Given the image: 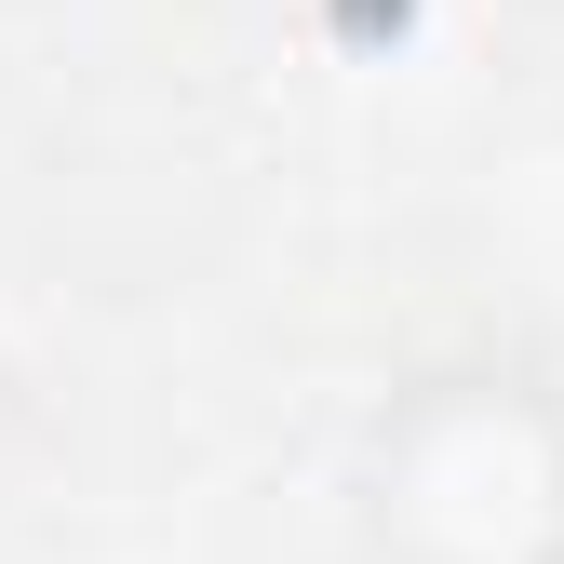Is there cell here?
Returning <instances> with one entry per match:
<instances>
[{
  "label": "cell",
  "mask_w": 564,
  "mask_h": 564,
  "mask_svg": "<svg viewBox=\"0 0 564 564\" xmlns=\"http://www.w3.org/2000/svg\"><path fill=\"white\" fill-rule=\"evenodd\" d=\"M349 524L377 564H564V390L538 364H431L349 444Z\"/></svg>",
  "instance_id": "6da1fadb"
},
{
  "label": "cell",
  "mask_w": 564,
  "mask_h": 564,
  "mask_svg": "<svg viewBox=\"0 0 564 564\" xmlns=\"http://www.w3.org/2000/svg\"><path fill=\"white\" fill-rule=\"evenodd\" d=\"M511 229H524V242H538V269L564 282V149H538V162H524V188H511Z\"/></svg>",
  "instance_id": "7a4b0ae2"
},
{
  "label": "cell",
  "mask_w": 564,
  "mask_h": 564,
  "mask_svg": "<svg viewBox=\"0 0 564 564\" xmlns=\"http://www.w3.org/2000/svg\"><path fill=\"white\" fill-rule=\"evenodd\" d=\"M282 14H310V28H349L364 0H282ZM390 14H403V0H390Z\"/></svg>",
  "instance_id": "3957f363"
}]
</instances>
